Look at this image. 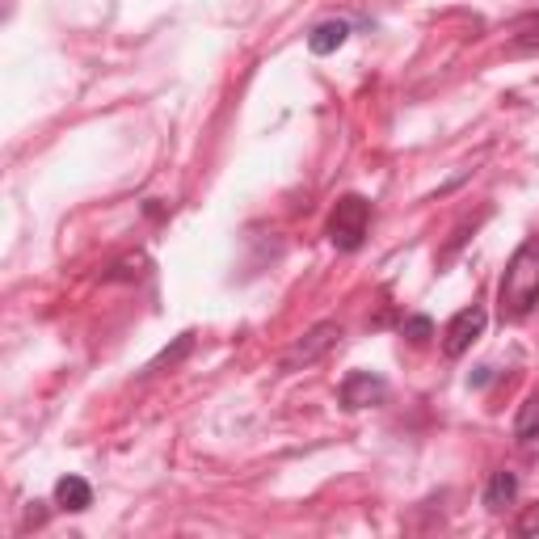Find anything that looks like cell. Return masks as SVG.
I'll return each mask as SVG.
<instances>
[{"label":"cell","instance_id":"obj_1","mask_svg":"<svg viewBox=\"0 0 539 539\" xmlns=\"http://www.w3.org/2000/svg\"><path fill=\"white\" fill-rule=\"evenodd\" d=\"M497 304H502L506 321H523L539 304V236H531V241L514 249L510 266L502 274V287H497Z\"/></svg>","mask_w":539,"mask_h":539},{"label":"cell","instance_id":"obj_2","mask_svg":"<svg viewBox=\"0 0 539 539\" xmlns=\"http://www.w3.org/2000/svg\"><path fill=\"white\" fill-rule=\"evenodd\" d=\"M367 224H371V203L367 198H358V194H346L329 215V241L342 253H354L358 245H363Z\"/></svg>","mask_w":539,"mask_h":539},{"label":"cell","instance_id":"obj_3","mask_svg":"<svg viewBox=\"0 0 539 539\" xmlns=\"http://www.w3.org/2000/svg\"><path fill=\"white\" fill-rule=\"evenodd\" d=\"M337 342H342V325H337V321H321V325L308 329V333L283 354V371H304V367H312L316 358H325Z\"/></svg>","mask_w":539,"mask_h":539},{"label":"cell","instance_id":"obj_4","mask_svg":"<svg viewBox=\"0 0 539 539\" xmlns=\"http://www.w3.org/2000/svg\"><path fill=\"white\" fill-rule=\"evenodd\" d=\"M485 321H489V316H485L481 304H472V308H464V312H455V316H451V325L443 329V350H447L451 358H459V354H464V350L476 342V337L485 333Z\"/></svg>","mask_w":539,"mask_h":539},{"label":"cell","instance_id":"obj_5","mask_svg":"<svg viewBox=\"0 0 539 539\" xmlns=\"http://www.w3.org/2000/svg\"><path fill=\"white\" fill-rule=\"evenodd\" d=\"M384 396H388V384L379 375H371V371H354V375H346V384H342V405L346 409L379 405Z\"/></svg>","mask_w":539,"mask_h":539},{"label":"cell","instance_id":"obj_6","mask_svg":"<svg viewBox=\"0 0 539 539\" xmlns=\"http://www.w3.org/2000/svg\"><path fill=\"white\" fill-rule=\"evenodd\" d=\"M514 497H518V476L514 472H493L489 476V485H485V506L493 510V514H502L506 506H514Z\"/></svg>","mask_w":539,"mask_h":539},{"label":"cell","instance_id":"obj_7","mask_svg":"<svg viewBox=\"0 0 539 539\" xmlns=\"http://www.w3.org/2000/svg\"><path fill=\"white\" fill-rule=\"evenodd\" d=\"M55 502L72 514H81V510L93 506V489H89V481H81V476H64V481L55 485Z\"/></svg>","mask_w":539,"mask_h":539},{"label":"cell","instance_id":"obj_8","mask_svg":"<svg viewBox=\"0 0 539 539\" xmlns=\"http://www.w3.org/2000/svg\"><path fill=\"white\" fill-rule=\"evenodd\" d=\"M350 38V26L346 22H321L312 34H308V47H312V55H333L337 47H342Z\"/></svg>","mask_w":539,"mask_h":539},{"label":"cell","instance_id":"obj_9","mask_svg":"<svg viewBox=\"0 0 539 539\" xmlns=\"http://www.w3.org/2000/svg\"><path fill=\"white\" fill-rule=\"evenodd\" d=\"M514 438H518V443H531V438H539V392H535V396H527L523 409H518Z\"/></svg>","mask_w":539,"mask_h":539},{"label":"cell","instance_id":"obj_10","mask_svg":"<svg viewBox=\"0 0 539 539\" xmlns=\"http://www.w3.org/2000/svg\"><path fill=\"white\" fill-rule=\"evenodd\" d=\"M514 34H518V38H514V47H518V51L539 47V17H527V22H518Z\"/></svg>","mask_w":539,"mask_h":539},{"label":"cell","instance_id":"obj_11","mask_svg":"<svg viewBox=\"0 0 539 539\" xmlns=\"http://www.w3.org/2000/svg\"><path fill=\"white\" fill-rule=\"evenodd\" d=\"M405 337H409V342H417V346L430 342V337H434L430 316H409V321H405Z\"/></svg>","mask_w":539,"mask_h":539},{"label":"cell","instance_id":"obj_12","mask_svg":"<svg viewBox=\"0 0 539 539\" xmlns=\"http://www.w3.org/2000/svg\"><path fill=\"white\" fill-rule=\"evenodd\" d=\"M186 350H190V333H182V337H177V346H173V350H165L161 358H156V363H148V375H152V371H161V367H173Z\"/></svg>","mask_w":539,"mask_h":539},{"label":"cell","instance_id":"obj_13","mask_svg":"<svg viewBox=\"0 0 539 539\" xmlns=\"http://www.w3.org/2000/svg\"><path fill=\"white\" fill-rule=\"evenodd\" d=\"M518 531H523V535H535V531H539V506H531V510L523 514V523H518Z\"/></svg>","mask_w":539,"mask_h":539}]
</instances>
